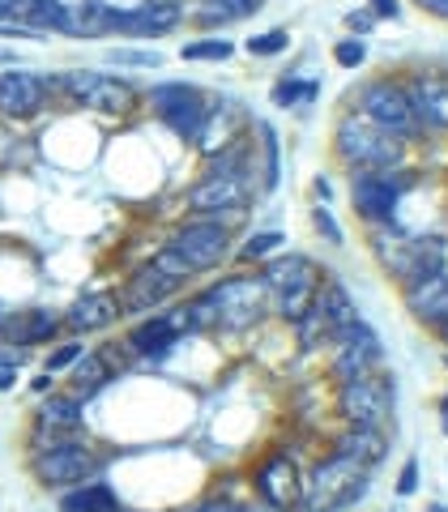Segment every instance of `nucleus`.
Returning <instances> with one entry per match:
<instances>
[{
  "label": "nucleus",
  "instance_id": "ddd939ff",
  "mask_svg": "<svg viewBox=\"0 0 448 512\" xmlns=\"http://www.w3.org/2000/svg\"><path fill=\"white\" fill-rule=\"evenodd\" d=\"M256 495L278 508V512H295L303 500V478L291 457H265L261 470H256Z\"/></svg>",
  "mask_w": 448,
  "mask_h": 512
},
{
  "label": "nucleus",
  "instance_id": "f03ea898",
  "mask_svg": "<svg viewBox=\"0 0 448 512\" xmlns=\"http://www.w3.org/2000/svg\"><path fill=\"white\" fill-rule=\"evenodd\" d=\"M244 146H227L214 154V163L205 167V175L188 188L192 214H235L248 205V171H244Z\"/></svg>",
  "mask_w": 448,
  "mask_h": 512
},
{
  "label": "nucleus",
  "instance_id": "bb28decb",
  "mask_svg": "<svg viewBox=\"0 0 448 512\" xmlns=\"http://www.w3.org/2000/svg\"><path fill=\"white\" fill-rule=\"evenodd\" d=\"M384 448H389L384 427H350L346 436L338 440V453L355 457V461H367V466H376V461L384 457Z\"/></svg>",
  "mask_w": 448,
  "mask_h": 512
},
{
  "label": "nucleus",
  "instance_id": "423d86ee",
  "mask_svg": "<svg viewBox=\"0 0 448 512\" xmlns=\"http://www.w3.org/2000/svg\"><path fill=\"white\" fill-rule=\"evenodd\" d=\"M167 248L180 256L192 274H201V269H214L222 256H227V248H231L227 222H218V214H192L184 227L171 235Z\"/></svg>",
  "mask_w": 448,
  "mask_h": 512
},
{
  "label": "nucleus",
  "instance_id": "b1692460",
  "mask_svg": "<svg viewBox=\"0 0 448 512\" xmlns=\"http://www.w3.org/2000/svg\"><path fill=\"white\" fill-rule=\"evenodd\" d=\"M175 338H180V333H175L171 320H167V316H154V320H146V325H137V329H133L128 346H133L141 359H163L167 350L175 346Z\"/></svg>",
  "mask_w": 448,
  "mask_h": 512
},
{
  "label": "nucleus",
  "instance_id": "de8ad7c7",
  "mask_svg": "<svg viewBox=\"0 0 448 512\" xmlns=\"http://www.w3.org/2000/svg\"><path fill=\"white\" fill-rule=\"evenodd\" d=\"M350 26H355V30H359V35H363V30H367V26H372V13H363V9H359V13H350Z\"/></svg>",
  "mask_w": 448,
  "mask_h": 512
},
{
  "label": "nucleus",
  "instance_id": "ea45409f",
  "mask_svg": "<svg viewBox=\"0 0 448 512\" xmlns=\"http://www.w3.org/2000/svg\"><path fill=\"white\" fill-rule=\"evenodd\" d=\"M82 359V342H69V346H56L52 359H47V372H69V367Z\"/></svg>",
  "mask_w": 448,
  "mask_h": 512
},
{
  "label": "nucleus",
  "instance_id": "4c0bfd02",
  "mask_svg": "<svg viewBox=\"0 0 448 512\" xmlns=\"http://www.w3.org/2000/svg\"><path fill=\"white\" fill-rule=\"evenodd\" d=\"M286 43H291L286 30H269V35H252L248 39V52L252 56H278V52H286Z\"/></svg>",
  "mask_w": 448,
  "mask_h": 512
},
{
  "label": "nucleus",
  "instance_id": "9d476101",
  "mask_svg": "<svg viewBox=\"0 0 448 512\" xmlns=\"http://www.w3.org/2000/svg\"><path fill=\"white\" fill-rule=\"evenodd\" d=\"M64 86H69L77 99L90 103L94 111H103V116H133L137 107V90L124 82V77H107V73H94V69H73L64 73Z\"/></svg>",
  "mask_w": 448,
  "mask_h": 512
},
{
  "label": "nucleus",
  "instance_id": "cd10ccee",
  "mask_svg": "<svg viewBox=\"0 0 448 512\" xmlns=\"http://www.w3.org/2000/svg\"><path fill=\"white\" fill-rule=\"evenodd\" d=\"M60 512H116V491L107 483H77L60 495Z\"/></svg>",
  "mask_w": 448,
  "mask_h": 512
},
{
  "label": "nucleus",
  "instance_id": "8fccbe9b",
  "mask_svg": "<svg viewBox=\"0 0 448 512\" xmlns=\"http://www.w3.org/2000/svg\"><path fill=\"white\" fill-rule=\"evenodd\" d=\"M239 512H278V508H269V504H265V508H252V504H239Z\"/></svg>",
  "mask_w": 448,
  "mask_h": 512
},
{
  "label": "nucleus",
  "instance_id": "a878e982",
  "mask_svg": "<svg viewBox=\"0 0 448 512\" xmlns=\"http://www.w3.org/2000/svg\"><path fill=\"white\" fill-rule=\"evenodd\" d=\"M116 30V9L99 5V0H90L82 9H69V26H64V35L73 39H99V35H111Z\"/></svg>",
  "mask_w": 448,
  "mask_h": 512
},
{
  "label": "nucleus",
  "instance_id": "7ed1b4c3",
  "mask_svg": "<svg viewBox=\"0 0 448 512\" xmlns=\"http://www.w3.org/2000/svg\"><path fill=\"white\" fill-rule=\"evenodd\" d=\"M367 474H372L367 461H355V457H346V453L325 457L312 470V478H308V487H303V500H299L295 512H338L342 504L359 500Z\"/></svg>",
  "mask_w": 448,
  "mask_h": 512
},
{
  "label": "nucleus",
  "instance_id": "58836bf2",
  "mask_svg": "<svg viewBox=\"0 0 448 512\" xmlns=\"http://www.w3.org/2000/svg\"><path fill=\"white\" fill-rule=\"evenodd\" d=\"M363 39H342L338 47H333V60H338L342 64V69H359V64H363Z\"/></svg>",
  "mask_w": 448,
  "mask_h": 512
},
{
  "label": "nucleus",
  "instance_id": "c756f323",
  "mask_svg": "<svg viewBox=\"0 0 448 512\" xmlns=\"http://www.w3.org/2000/svg\"><path fill=\"white\" fill-rule=\"evenodd\" d=\"M107 376H111V367L103 363V355H90V359H77L73 367H69V380H73V397L82 402V397H90L99 384H107Z\"/></svg>",
  "mask_w": 448,
  "mask_h": 512
},
{
  "label": "nucleus",
  "instance_id": "49530a36",
  "mask_svg": "<svg viewBox=\"0 0 448 512\" xmlns=\"http://www.w3.org/2000/svg\"><path fill=\"white\" fill-rule=\"evenodd\" d=\"M13 380H18V367H13V363H0V393H9Z\"/></svg>",
  "mask_w": 448,
  "mask_h": 512
},
{
  "label": "nucleus",
  "instance_id": "864d4df0",
  "mask_svg": "<svg viewBox=\"0 0 448 512\" xmlns=\"http://www.w3.org/2000/svg\"><path fill=\"white\" fill-rule=\"evenodd\" d=\"M116 512H128V508H116Z\"/></svg>",
  "mask_w": 448,
  "mask_h": 512
},
{
  "label": "nucleus",
  "instance_id": "5fc2aeb1",
  "mask_svg": "<svg viewBox=\"0 0 448 512\" xmlns=\"http://www.w3.org/2000/svg\"><path fill=\"white\" fill-rule=\"evenodd\" d=\"M0 325H5V316H0Z\"/></svg>",
  "mask_w": 448,
  "mask_h": 512
},
{
  "label": "nucleus",
  "instance_id": "603ef678",
  "mask_svg": "<svg viewBox=\"0 0 448 512\" xmlns=\"http://www.w3.org/2000/svg\"><path fill=\"white\" fill-rule=\"evenodd\" d=\"M436 333H440V338L448 342V320H444V325H436Z\"/></svg>",
  "mask_w": 448,
  "mask_h": 512
},
{
  "label": "nucleus",
  "instance_id": "f3484780",
  "mask_svg": "<svg viewBox=\"0 0 448 512\" xmlns=\"http://www.w3.org/2000/svg\"><path fill=\"white\" fill-rule=\"evenodd\" d=\"M180 26V5L175 0H146L141 9H116V30L124 35H137V39H163Z\"/></svg>",
  "mask_w": 448,
  "mask_h": 512
},
{
  "label": "nucleus",
  "instance_id": "2eb2a0df",
  "mask_svg": "<svg viewBox=\"0 0 448 512\" xmlns=\"http://www.w3.org/2000/svg\"><path fill=\"white\" fill-rule=\"evenodd\" d=\"M175 291H180V282H175L171 274H163V269L150 261L146 269H137V274L124 282L120 312H150V308H158V303H167Z\"/></svg>",
  "mask_w": 448,
  "mask_h": 512
},
{
  "label": "nucleus",
  "instance_id": "7c9ffc66",
  "mask_svg": "<svg viewBox=\"0 0 448 512\" xmlns=\"http://www.w3.org/2000/svg\"><path fill=\"white\" fill-rule=\"evenodd\" d=\"M77 419H82V406H77V397H69V393L47 397V402L39 406V423H43V431H56V427H77Z\"/></svg>",
  "mask_w": 448,
  "mask_h": 512
},
{
  "label": "nucleus",
  "instance_id": "0eeeda50",
  "mask_svg": "<svg viewBox=\"0 0 448 512\" xmlns=\"http://www.w3.org/2000/svg\"><path fill=\"white\" fill-rule=\"evenodd\" d=\"M333 342H338V350H333V363H329L333 380L346 384V380H359V376L380 372V363H384V342L376 338V329L367 325V320H355L350 329L333 333Z\"/></svg>",
  "mask_w": 448,
  "mask_h": 512
},
{
  "label": "nucleus",
  "instance_id": "4be33fe9",
  "mask_svg": "<svg viewBox=\"0 0 448 512\" xmlns=\"http://www.w3.org/2000/svg\"><path fill=\"white\" fill-rule=\"evenodd\" d=\"M312 278H320V269H316L312 256H303V252L269 256L265 269H261V282L269 286V295L286 291V286H299V282H312Z\"/></svg>",
  "mask_w": 448,
  "mask_h": 512
},
{
  "label": "nucleus",
  "instance_id": "4468645a",
  "mask_svg": "<svg viewBox=\"0 0 448 512\" xmlns=\"http://www.w3.org/2000/svg\"><path fill=\"white\" fill-rule=\"evenodd\" d=\"M397 197H402V188H397L384 171H359V175H355V188H350V201H355L359 218L372 222V227H384V222H393Z\"/></svg>",
  "mask_w": 448,
  "mask_h": 512
},
{
  "label": "nucleus",
  "instance_id": "c03bdc74",
  "mask_svg": "<svg viewBox=\"0 0 448 512\" xmlns=\"http://www.w3.org/2000/svg\"><path fill=\"white\" fill-rule=\"evenodd\" d=\"M184 512H239V504H231V500H205V504H192Z\"/></svg>",
  "mask_w": 448,
  "mask_h": 512
},
{
  "label": "nucleus",
  "instance_id": "f704fd0d",
  "mask_svg": "<svg viewBox=\"0 0 448 512\" xmlns=\"http://www.w3.org/2000/svg\"><path fill=\"white\" fill-rule=\"evenodd\" d=\"M282 244H286V235H282V231H261V235H252L248 244L239 248V261H248V265H265L269 256H274Z\"/></svg>",
  "mask_w": 448,
  "mask_h": 512
},
{
  "label": "nucleus",
  "instance_id": "a18cd8bd",
  "mask_svg": "<svg viewBox=\"0 0 448 512\" xmlns=\"http://www.w3.org/2000/svg\"><path fill=\"white\" fill-rule=\"evenodd\" d=\"M423 13H431V18H448V0H414Z\"/></svg>",
  "mask_w": 448,
  "mask_h": 512
},
{
  "label": "nucleus",
  "instance_id": "dca6fc26",
  "mask_svg": "<svg viewBox=\"0 0 448 512\" xmlns=\"http://www.w3.org/2000/svg\"><path fill=\"white\" fill-rule=\"evenodd\" d=\"M244 107H239L235 99H214L210 103V116H205V124H201V133H197V146L201 154H218V150H227V146H235L239 141V128H244Z\"/></svg>",
  "mask_w": 448,
  "mask_h": 512
},
{
  "label": "nucleus",
  "instance_id": "f8f14e48",
  "mask_svg": "<svg viewBox=\"0 0 448 512\" xmlns=\"http://www.w3.org/2000/svg\"><path fill=\"white\" fill-rule=\"evenodd\" d=\"M99 470V461H94L90 448L82 444H69V440H60L52 448H43V453L35 457V478L43 487H60V491H69L77 483H86V478Z\"/></svg>",
  "mask_w": 448,
  "mask_h": 512
},
{
  "label": "nucleus",
  "instance_id": "412c9836",
  "mask_svg": "<svg viewBox=\"0 0 448 512\" xmlns=\"http://www.w3.org/2000/svg\"><path fill=\"white\" fill-rule=\"evenodd\" d=\"M60 333V320L52 312H43V308H26L18 316H9L5 325H0V338H9L13 346H39V342H52Z\"/></svg>",
  "mask_w": 448,
  "mask_h": 512
},
{
  "label": "nucleus",
  "instance_id": "c9c22d12",
  "mask_svg": "<svg viewBox=\"0 0 448 512\" xmlns=\"http://www.w3.org/2000/svg\"><path fill=\"white\" fill-rule=\"evenodd\" d=\"M180 56H184V60H210V64H222V60H231V56H235V43H227V39H192Z\"/></svg>",
  "mask_w": 448,
  "mask_h": 512
},
{
  "label": "nucleus",
  "instance_id": "1a4fd4ad",
  "mask_svg": "<svg viewBox=\"0 0 448 512\" xmlns=\"http://www.w3.org/2000/svg\"><path fill=\"white\" fill-rule=\"evenodd\" d=\"M150 103H154V111H158V120H163L167 128H175V133H180L184 141H197L205 116H210V99H205L197 86H188V82L154 86Z\"/></svg>",
  "mask_w": 448,
  "mask_h": 512
},
{
  "label": "nucleus",
  "instance_id": "79ce46f5",
  "mask_svg": "<svg viewBox=\"0 0 448 512\" xmlns=\"http://www.w3.org/2000/svg\"><path fill=\"white\" fill-rule=\"evenodd\" d=\"M414 487H419V461H406L397 474V495H414Z\"/></svg>",
  "mask_w": 448,
  "mask_h": 512
},
{
  "label": "nucleus",
  "instance_id": "6ab92c4d",
  "mask_svg": "<svg viewBox=\"0 0 448 512\" xmlns=\"http://www.w3.org/2000/svg\"><path fill=\"white\" fill-rule=\"evenodd\" d=\"M124 312H120V295L111 291H82L77 295V303L69 308V316H64V325H69L73 333H94V329H107L116 325Z\"/></svg>",
  "mask_w": 448,
  "mask_h": 512
},
{
  "label": "nucleus",
  "instance_id": "e433bc0d",
  "mask_svg": "<svg viewBox=\"0 0 448 512\" xmlns=\"http://www.w3.org/2000/svg\"><path fill=\"white\" fill-rule=\"evenodd\" d=\"M316 99V82H282L278 90H274V103H282V107H295V103H312Z\"/></svg>",
  "mask_w": 448,
  "mask_h": 512
},
{
  "label": "nucleus",
  "instance_id": "c85d7f7f",
  "mask_svg": "<svg viewBox=\"0 0 448 512\" xmlns=\"http://www.w3.org/2000/svg\"><path fill=\"white\" fill-rule=\"evenodd\" d=\"M316 291H320V278H312V282H299V286H286V291H278L274 295V308H278V316L282 320H295L303 316L316 303Z\"/></svg>",
  "mask_w": 448,
  "mask_h": 512
},
{
  "label": "nucleus",
  "instance_id": "f257e3e1",
  "mask_svg": "<svg viewBox=\"0 0 448 512\" xmlns=\"http://www.w3.org/2000/svg\"><path fill=\"white\" fill-rule=\"evenodd\" d=\"M372 248L402 291L431 274H444V265H448V244L440 235H402V231H393L389 222L372 231Z\"/></svg>",
  "mask_w": 448,
  "mask_h": 512
},
{
  "label": "nucleus",
  "instance_id": "09e8293b",
  "mask_svg": "<svg viewBox=\"0 0 448 512\" xmlns=\"http://www.w3.org/2000/svg\"><path fill=\"white\" fill-rule=\"evenodd\" d=\"M376 9L384 13V18H397V0H376Z\"/></svg>",
  "mask_w": 448,
  "mask_h": 512
},
{
  "label": "nucleus",
  "instance_id": "393cba45",
  "mask_svg": "<svg viewBox=\"0 0 448 512\" xmlns=\"http://www.w3.org/2000/svg\"><path fill=\"white\" fill-rule=\"evenodd\" d=\"M316 303L325 308L329 338H333V333H342V329H350L355 320H363L359 308H355V299H350V291H346V286H338V282H325V286H320V291H316Z\"/></svg>",
  "mask_w": 448,
  "mask_h": 512
},
{
  "label": "nucleus",
  "instance_id": "20e7f679",
  "mask_svg": "<svg viewBox=\"0 0 448 512\" xmlns=\"http://www.w3.org/2000/svg\"><path fill=\"white\" fill-rule=\"evenodd\" d=\"M402 137L384 133L376 120H367L363 111H350L338 124V154L346 158L355 171H389L402 163Z\"/></svg>",
  "mask_w": 448,
  "mask_h": 512
},
{
  "label": "nucleus",
  "instance_id": "72a5a7b5",
  "mask_svg": "<svg viewBox=\"0 0 448 512\" xmlns=\"http://www.w3.org/2000/svg\"><path fill=\"white\" fill-rule=\"evenodd\" d=\"M325 338H329V320H325V308H320V303H312V308L295 320V342L312 350V346H320Z\"/></svg>",
  "mask_w": 448,
  "mask_h": 512
},
{
  "label": "nucleus",
  "instance_id": "39448f33",
  "mask_svg": "<svg viewBox=\"0 0 448 512\" xmlns=\"http://www.w3.org/2000/svg\"><path fill=\"white\" fill-rule=\"evenodd\" d=\"M355 111H363L367 120H376L384 133H393V137H402V141L414 137L423 128L419 111H414L410 90L397 86V82H367L359 90V99H355Z\"/></svg>",
  "mask_w": 448,
  "mask_h": 512
},
{
  "label": "nucleus",
  "instance_id": "aec40b11",
  "mask_svg": "<svg viewBox=\"0 0 448 512\" xmlns=\"http://www.w3.org/2000/svg\"><path fill=\"white\" fill-rule=\"evenodd\" d=\"M406 312L423 325H444L448 320V274H431L423 282L406 286Z\"/></svg>",
  "mask_w": 448,
  "mask_h": 512
},
{
  "label": "nucleus",
  "instance_id": "a211bd4d",
  "mask_svg": "<svg viewBox=\"0 0 448 512\" xmlns=\"http://www.w3.org/2000/svg\"><path fill=\"white\" fill-rule=\"evenodd\" d=\"M43 107V77L26 73V69H9L0 73V116H35Z\"/></svg>",
  "mask_w": 448,
  "mask_h": 512
},
{
  "label": "nucleus",
  "instance_id": "37998d69",
  "mask_svg": "<svg viewBox=\"0 0 448 512\" xmlns=\"http://www.w3.org/2000/svg\"><path fill=\"white\" fill-rule=\"evenodd\" d=\"M312 218H316V231H320V235H325V239H329V244H342V231H338V227H333V218H329V210H325V205H320V210H316Z\"/></svg>",
  "mask_w": 448,
  "mask_h": 512
},
{
  "label": "nucleus",
  "instance_id": "2f4dec72",
  "mask_svg": "<svg viewBox=\"0 0 448 512\" xmlns=\"http://www.w3.org/2000/svg\"><path fill=\"white\" fill-rule=\"evenodd\" d=\"M261 9V0H197L201 22H235Z\"/></svg>",
  "mask_w": 448,
  "mask_h": 512
},
{
  "label": "nucleus",
  "instance_id": "473e14b6",
  "mask_svg": "<svg viewBox=\"0 0 448 512\" xmlns=\"http://www.w3.org/2000/svg\"><path fill=\"white\" fill-rule=\"evenodd\" d=\"M26 26L30 30H56V35H64V26H69V9L60 5V0H35L30 5V13H26Z\"/></svg>",
  "mask_w": 448,
  "mask_h": 512
},
{
  "label": "nucleus",
  "instance_id": "5701e85b",
  "mask_svg": "<svg viewBox=\"0 0 448 512\" xmlns=\"http://www.w3.org/2000/svg\"><path fill=\"white\" fill-rule=\"evenodd\" d=\"M410 99H414V111H419L423 124L448 128V77H436V73L419 77V82L410 86Z\"/></svg>",
  "mask_w": 448,
  "mask_h": 512
},
{
  "label": "nucleus",
  "instance_id": "3c124183",
  "mask_svg": "<svg viewBox=\"0 0 448 512\" xmlns=\"http://www.w3.org/2000/svg\"><path fill=\"white\" fill-rule=\"evenodd\" d=\"M440 423H444V431H448V397L440 402Z\"/></svg>",
  "mask_w": 448,
  "mask_h": 512
},
{
  "label": "nucleus",
  "instance_id": "6e6552de",
  "mask_svg": "<svg viewBox=\"0 0 448 512\" xmlns=\"http://www.w3.org/2000/svg\"><path fill=\"white\" fill-rule=\"evenodd\" d=\"M338 410H342V419H350L355 427H384L393 414V380L380 372L346 380L338 393Z\"/></svg>",
  "mask_w": 448,
  "mask_h": 512
},
{
  "label": "nucleus",
  "instance_id": "a19ab883",
  "mask_svg": "<svg viewBox=\"0 0 448 512\" xmlns=\"http://www.w3.org/2000/svg\"><path fill=\"white\" fill-rule=\"evenodd\" d=\"M30 5L35 0H0V26H9V22H26V13H30Z\"/></svg>",
  "mask_w": 448,
  "mask_h": 512
},
{
  "label": "nucleus",
  "instance_id": "9b49d317",
  "mask_svg": "<svg viewBox=\"0 0 448 512\" xmlns=\"http://www.w3.org/2000/svg\"><path fill=\"white\" fill-rule=\"evenodd\" d=\"M265 295L269 286L261 278H227L210 291V303L218 312V325L227 329H248L265 316Z\"/></svg>",
  "mask_w": 448,
  "mask_h": 512
}]
</instances>
